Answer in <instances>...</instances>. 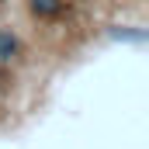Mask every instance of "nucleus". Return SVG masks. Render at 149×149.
<instances>
[{"label":"nucleus","mask_w":149,"mask_h":149,"mask_svg":"<svg viewBox=\"0 0 149 149\" xmlns=\"http://www.w3.org/2000/svg\"><path fill=\"white\" fill-rule=\"evenodd\" d=\"M63 7H66L63 0H31V10L35 14H59Z\"/></svg>","instance_id":"1"},{"label":"nucleus","mask_w":149,"mask_h":149,"mask_svg":"<svg viewBox=\"0 0 149 149\" xmlns=\"http://www.w3.org/2000/svg\"><path fill=\"white\" fill-rule=\"evenodd\" d=\"M17 52V38L7 35V31H0V59H10Z\"/></svg>","instance_id":"2"}]
</instances>
